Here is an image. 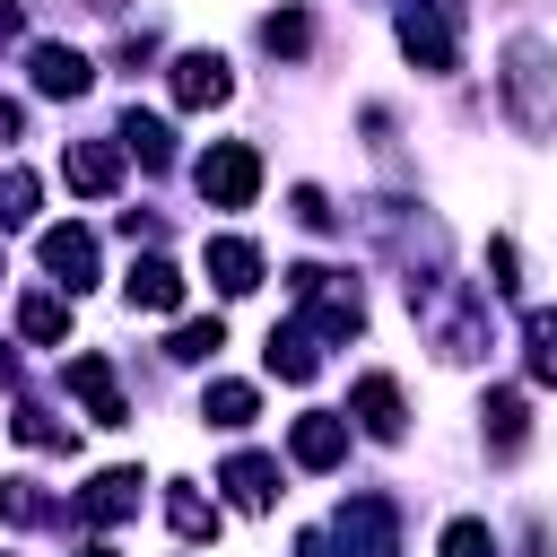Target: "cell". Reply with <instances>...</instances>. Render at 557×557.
I'll use <instances>...</instances> for the list:
<instances>
[{
    "label": "cell",
    "instance_id": "cell-24",
    "mask_svg": "<svg viewBox=\"0 0 557 557\" xmlns=\"http://www.w3.org/2000/svg\"><path fill=\"white\" fill-rule=\"evenodd\" d=\"M531 374L557 383V322H548V313H531Z\"/></svg>",
    "mask_w": 557,
    "mask_h": 557
},
{
    "label": "cell",
    "instance_id": "cell-8",
    "mask_svg": "<svg viewBox=\"0 0 557 557\" xmlns=\"http://www.w3.org/2000/svg\"><path fill=\"white\" fill-rule=\"evenodd\" d=\"M122 296H131L139 313H174V305H183V270H174V261H131Z\"/></svg>",
    "mask_w": 557,
    "mask_h": 557
},
{
    "label": "cell",
    "instance_id": "cell-4",
    "mask_svg": "<svg viewBox=\"0 0 557 557\" xmlns=\"http://www.w3.org/2000/svg\"><path fill=\"white\" fill-rule=\"evenodd\" d=\"M287 453H296L305 470H331V461L348 453V418H331V409H305V418L287 426Z\"/></svg>",
    "mask_w": 557,
    "mask_h": 557
},
{
    "label": "cell",
    "instance_id": "cell-27",
    "mask_svg": "<svg viewBox=\"0 0 557 557\" xmlns=\"http://www.w3.org/2000/svg\"><path fill=\"white\" fill-rule=\"evenodd\" d=\"M0 383H9V348H0Z\"/></svg>",
    "mask_w": 557,
    "mask_h": 557
},
{
    "label": "cell",
    "instance_id": "cell-23",
    "mask_svg": "<svg viewBox=\"0 0 557 557\" xmlns=\"http://www.w3.org/2000/svg\"><path fill=\"white\" fill-rule=\"evenodd\" d=\"M218 339H226V331H218V322H183V331H174V348H165V357H183V366H200V357H209V348H218Z\"/></svg>",
    "mask_w": 557,
    "mask_h": 557
},
{
    "label": "cell",
    "instance_id": "cell-3",
    "mask_svg": "<svg viewBox=\"0 0 557 557\" xmlns=\"http://www.w3.org/2000/svg\"><path fill=\"white\" fill-rule=\"evenodd\" d=\"M44 270L78 296V287L96 278V235H87V226H44Z\"/></svg>",
    "mask_w": 557,
    "mask_h": 557
},
{
    "label": "cell",
    "instance_id": "cell-17",
    "mask_svg": "<svg viewBox=\"0 0 557 557\" xmlns=\"http://www.w3.org/2000/svg\"><path fill=\"white\" fill-rule=\"evenodd\" d=\"M17 331H26V339H61V331H70V305H61V296H26V305H17Z\"/></svg>",
    "mask_w": 557,
    "mask_h": 557
},
{
    "label": "cell",
    "instance_id": "cell-15",
    "mask_svg": "<svg viewBox=\"0 0 557 557\" xmlns=\"http://www.w3.org/2000/svg\"><path fill=\"white\" fill-rule=\"evenodd\" d=\"M122 148H131L139 165H165V157H174V139H165L157 113H131V122H122Z\"/></svg>",
    "mask_w": 557,
    "mask_h": 557
},
{
    "label": "cell",
    "instance_id": "cell-10",
    "mask_svg": "<svg viewBox=\"0 0 557 557\" xmlns=\"http://www.w3.org/2000/svg\"><path fill=\"white\" fill-rule=\"evenodd\" d=\"M226 96V61L218 52H183L174 61V104H218Z\"/></svg>",
    "mask_w": 557,
    "mask_h": 557
},
{
    "label": "cell",
    "instance_id": "cell-1",
    "mask_svg": "<svg viewBox=\"0 0 557 557\" xmlns=\"http://www.w3.org/2000/svg\"><path fill=\"white\" fill-rule=\"evenodd\" d=\"M496 87H505V113H513L531 139H557V52H548L540 35H513V44H505Z\"/></svg>",
    "mask_w": 557,
    "mask_h": 557
},
{
    "label": "cell",
    "instance_id": "cell-14",
    "mask_svg": "<svg viewBox=\"0 0 557 557\" xmlns=\"http://www.w3.org/2000/svg\"><path fill=\"white\" fill-rule=\"evenodd\" d=\"M131 505H139V470H104V479L78 496V513H87V522H113V513H131Z\"/></svg>",
    "mask_w": 557,
    "mask_h": 557
},
{
    "label": "cell",
    "instance_id": "cell-2",
    "mask_svg": "<svg viewBox=\"0 0 557 557\" xmlns=\"http://www.w3.org/2000/svg\"><path fill=\"white\" fill-rule=\"evenodd\" d=\"M200 191H209L218 209H244V200L261 191V157H252L244 139H218V148L200 157Z\"/></svg>",
    "mask_w": 557,
    "mask_h": 557
},
{
    "label": "cell",
    "instance_id": "cell-21",
    "mask_svg": "<svg viewBox=\"0 0 557 557\" xmlns=\"http://www.w3.org/2000/svg\"><path fill=\"white\" fill-rule=\"evenodd\" d=\"M26 218H35V174L9 165V174H0V226H26Z\"/></svg>",
    "mask_w": 557,
    "mask_h": 557
},
{
    "label": "cell",
    "instance_id": "cell-22",
    "mask_svg": "<svg viewBox=\"0 0 557 557\" xmlns=\"http://www.w3.org/2000/svg\"><path fill=\"white\" fill-rule=\"evenodd\" d=\"M261 44H270V52H305V44H313V26H305L296 9H278V17H261Z\"/></svg>",
    "mask_w": 557,
    "mask_h": 557
},
{
    "label": "cell",
    "instance_id": "cell-11",
    "mask_svg": "<svg viewBox=\"0 0 557 557\" xmlns=\"http://www.w3.org/2000/svg\"><path fill=\"white\" fill-rule=\"evenodd\" d=\"M209 278H218L226 296H244V287H261V252H252L244 235H218V244H209Z\"/></svg>",
    "mask_w": 557,
    "mask_h": 557
},
{
    "label": "cell",
    "instance_id": "cell-13",
    "mask_svg": "<svg viewBox=\"0 0 557 557\" xmlns=\"http://www.w3.org/2000/svg\"><path fill=\"white\" fill-rule=\"evenodd\" d=\"M226 487H235V505H244V513H261V505H270V487H278V461L235 453V461H226Z\"/></svg>",
    "mask_w": 557,
    "mask_h": 557
},
{
    "label": "cell",
    "instance_id": "cell-19",
    "mask_svg": "<svg viewBox=\"0 0 557 557\" xmlns=\"http://www.w3.org/2000/svg\"><path fill=\"white\" fill-rule=\"evenodd\" d=\"M487 435H496V453H522V392L487 400Z\"/></svg>",
    "mask_w": 557,
    "mask_h": 557
},
{
    "label": "cell",
    "instance_id": "cell-6",
    "mask_svg": "<svg viewBox=\"0 0 557 557\" xmlns=\"http://www.w3.org/2000/svg\"><path fill=\"white\" fill-rule=\"evenodd\" d=\"M400 52H409L418 70H453V26H444L435 9H400Z\"/></svg>",
    "mask_w": 557,
    "mask_h": 557
},
{
    "label": "cell",
    "instance_id": "cell-5",
    "mask_svg": "<svg viewBox=\"0 0 557 557\" xmlns=\"http://www.w3.org/2000/svg\"><path fill=\"white\" fill-rule=\"evenodd\" d=\"M61 174H70V191H87V200H104V191L122 183V148H113V139H78V148L61 157Z\"/></svg>",
    "mask_w": 557,
    "mask_h": 557
},
{
    "label": "cell",
    "instance_id": "cell-29",
    "mask_svg": "<svg viewBox=\"0 0 557 557\" xmlns=\"http://www.w3.org/2000/svg\"><path fill=\"white\" fill-rule=\"evenodd\" d=\"M531 557H540V548H531Z\"/></svg>",
    "mask_w": 557,
    "mask_h": 557
},
{
    "label": "cell",
    "instance_id": "cell-12",
    "mask_svg": "<svg viewBox=\"0 0 557 557\" xmlns=\"http://www.w3.org/2000/svg\"><path fill=\"white\" fill-rule=\"evenodd\" d=\"M357 418H366V435L392 444V435L409 426V418H400V383H392V374H366V383H357Z\"/></svg>",
    "mask_w": 557,
    "mask_h": 557
},
{
    "label": "cell",
    "instance_id": "cell-28",
    "mask_svg": "<svg viewBox=\"0 0 557 557\" xmlns=\"http://www.w3.org/2000/svg\"><path fill=\"white\" fill-rule=\"evenodd\" d=\"M78 557H113V548H78Z\"/></svg>",
    "mask_w": 557,
    "mask_h": 557
},
{
    "label": "cell",
    "instance_id": "cell-7",
    "mask_svg": "<svg viewBox=\"0 0 557 557\" xmlns=\"http://www.w3.org/2000/svg\"><path fill=\"white\" fill-rule=\"evenodd\" d=\"M26 70H35V87H44V96H87V78H96V70H87V52H70V44H35V61H26Z\"/></svg>",
    "mask_w": 557,
    "mask_h": 557
},
{
    "label": "cell",
    "instance_id": "cell-9",
    "mask_svg": "<svg viewBox=\"0 0 557 557\" xmlns=\"http://www.w3.org/2000/svg\"><path fill=\"white\" fill-rule=\"evenodd\" d=\"M70 392L87 400V418L122 426V383H113V366H104V357H70Z\"/></svg>",
    "mask_w": 557,
    "mask_h": 557
},
{
    "label": "cell",
    "instance_id": "cell-26",
    "mask_svg": "<svg viewBox=\"0 0 557 557\" xmlns=\"http://www.w3.org/2000/svg\"><path fill=\"white\" fill-rule=\"evenodd\" d=\"M0 139H17V104L9 96H0Z\"/></svg>",
    "mask_w": 557,
    "mask_h": 557
},
{
    "label": "cell",
    "instance_id": "cell-16",
    "mask_svg": "<svg viewBox=\"0 0 557 557\" xmlns=\"http://www.w3.org/2000/svg\"><path fill=\"white\" fill-rule=\"evenodd\" d=\"M270 374L305 383V374H313V331H270Z\"/></svg>",
    "mask_w": 557,
    "mask_h": 557
},
{
    "label": "cell",
    "instance_id": "cell-18",
    "mask_svg": "<svg viewBox=\"0 0 557 557\" xmlns=\"http://www.w3.org/2000/svg\"><path fill=\"white\" fill-rule=\"evenodd\" d=\"M252 409H261L252 383H209V418H218V426H252Z\"/></svg>",
    "mask_w": 557,
    "mask_h": 557
},
{
    "label": "cell",
    "instance_id": "cell-25",
    "mask_svg": "<svg viewBox=\"0 0 557 557\" xmlns=\"http://www.w3.org/2000/svg\"><path fill=\"white\" fill-rule=\"evenodd\" d=\"M444 557H496L487 522H453V531H444Z\"/></svg>",
    "mask_w": 557,
    "mask_h": 557
},
{
    "label": "cell",
    "instance_id": "cell-20",
    "mask_svg": "<svg viewBox=\"0 0 557 557\" xmlns=\"http://www.w3.org/2000/svg\"><path fill=\"white\" fill-rule=\"evenodd\" d=\"M165 513H174V531H183V540H209V531H218V505H200L191 487H174V496H165Z\"/></svg>",
    "mask_w": 557,
    "mask_h": 557
}]
</instances>
